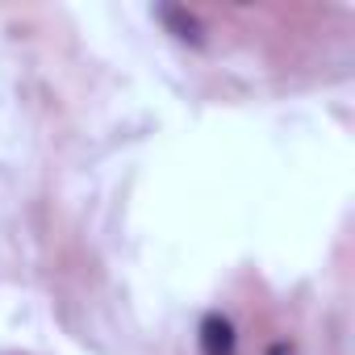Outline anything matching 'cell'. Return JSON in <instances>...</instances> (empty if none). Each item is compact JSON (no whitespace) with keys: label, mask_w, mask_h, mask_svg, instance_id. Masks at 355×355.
<instances>
[{"label":"cell","mask_w":355,"mask_h":355,"mask_svg":"<svg viewBox=\"0 0 355 355\" xmlns=\"http://www.w3.org/2000/svg\"><path fill=\"white\" fill-rule=\"evenodd\" d=\"M234 347H239L234 322L222 313H209L201 322V355H234Z\"/></svg>","instance_id":"obj_1"},{"label":"cell","mask_w":355,"mask_h":355,"mask_svg":"<svg viewBox=\"0 0 355 355\" xmlns=\"http://www.w3.org/2000/svg\"><path fill=\"white\" fill-rule=\"evenodd\" d=\"M272 355H297V351H293L288 343H276V347H272Z\"/></svg>","instance_id":"obj_2"}]
</instances>
